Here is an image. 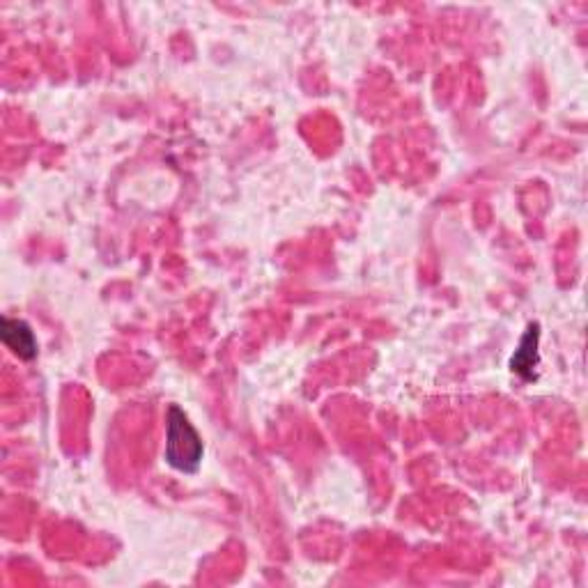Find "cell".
<instances>
[{"mask_svg": "<svg viewBox=\"0 0 588 588\" xmlns=\"http://www.w3.org/2000/svg\"><path fill=\"white\" fill-rule=\"evenodd\" d=\"M205 444L198 430L193 428L189 416L180 407H168L166 416V446L164 460L180 474H196L203 464Z\"/></svg>", "mask_w": 588, "mask_h": 588, "instance_id": "obj_1", "label": "cell"}, {"mask_svg": "<svg viewBox=\"0 0 588 588\" xmlns=\"http://www.w3.org/2000/svg\"><path fill=\"white\" fill-rule=\"evenodd\" d=\"M0 338H3L7 350L21 361H33L37 357L35 334L23 320L3 317V322H0Z\"/></svg>", "mask_w": 588, "mask_h": 588, "instance_id": "obj_3", "label": "cell"}, {"mask_svg": "<svg viewBox=\"0 0 588 588\" xmlns=\"http://www.w3.org/2000/svg\"><path fill=\"white\" fill-rule=\"evenodd\" d=\"M538 366H540V324L531 322L526 327L524 336L520 338V345L513 357H510V370L517 377H522L524 382H531V379L538 377Z\"/></svg>", "mask_w": 588, "mask_h": 588, "instance_id": "obj_2", "label": "cell"}]
</instances>
